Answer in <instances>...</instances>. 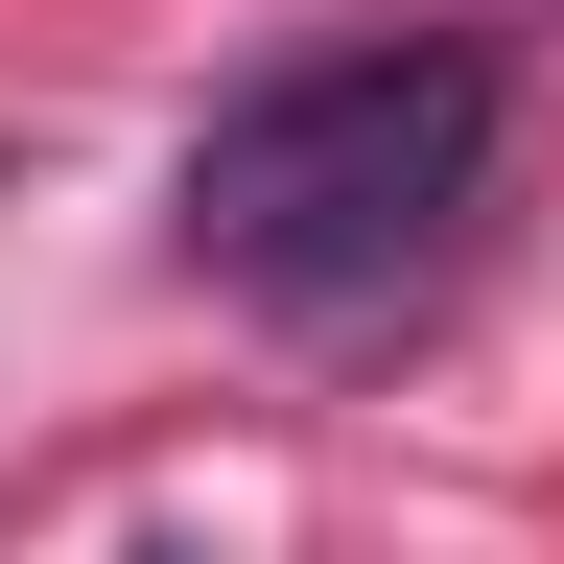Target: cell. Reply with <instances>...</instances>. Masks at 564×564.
Segmentation results:
<instances>
[{
  "label": "cell",
  "mask_w": 564,
  "mask_h": 564,
  "mask_svg": "<svg viewBox=\"0 0 564 564\" xmlns=\"http://www.w3.org/2000/svg\"><path fill=\"white\" fill-rule=\"evenodd\" d=\"M141 564H188V541H141Z\"/></svg>",
  "instance_id": "2"
},
{
  "label": "cell",
  "mask_w": 564,
  "mask_h": 564,
  "mask_svg": "<svg viewBox=\"0 0 564 564\" xmlns=\"http://www.w3.org/2000/svg\"><path fill=\"white\" fill-rule=\"evenodd\" d=\"M494 165H518V70L470 24H352V47H306V70L188 118L165 236H188V282H236L282 329H352L494 212Z\"/></svg>",
  "instance_id": "1"
}]
</instances>
